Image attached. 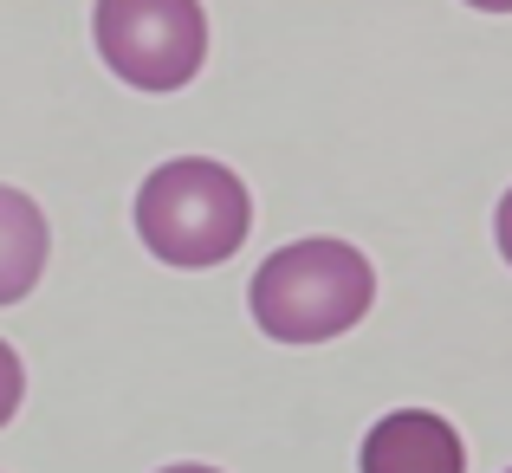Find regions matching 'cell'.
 I'll return each instance as SVG.
<instances>
[{
    "label": "cell",
    "mask_w": 512,
    "mask_h": 473,
    "mask_svg": "<svg viewBox=\"0 0 512 473\" xmlns=\"http://www.w3.org/2000/svg\"><path fill=\"white\" fill-rule=\"evenodd\" d=\"M20 396H26V370H20V357H13V344L0 337V428L13 422V409H20Z\"/></svg>",
    "instance_id": "8992f818"
},
{
    "label": "cell",
    "mask_w": 512,
    "mask_h": 473,
    "mask_svg": "<svg viewBox=\"0 0 512 473\" xmlns=\"http://www.w3.org/2000/svg\"><path fill=\"white\" fill-rule=\"evenodd\" d=\"M91 39L130 91H182L208 59V13L201 0H98Z\"/></svg>",
    "instance_id": "3957f363"
},
{
    "label": "cell",
    "mask_w": 512,
    "mask_h": 473,
    "mask_svg": "<svg viewBox=\"0 0 512 473\" xmlns=\"http://www.w3.org/2000/svg\"><path fill=\"white\" fill-rule=\"evenodd\" d=\"M493 240H500V260L512 266V188L500 195V214H493Z\"/></svg>",
    "instance_id": "52a82bcc"
},
{
    "label": "cell",
    "mask_w": 512,
    "mask_h": 473,
    "mask_svg": "<svg viewBox=\"0 0 512 473\" xmlns=\"http://www.w3.org/2000/svg\"><path fill=\"white\" fill-rule=\"evenodd\" d=\"M467 7H480V13H512V0H467Z\"/></svg>",
    "instance_id": "ba28073f"
},
{
    "label": "cell",
    "mask_w": 512,
    "mask_h": 473,
    "mask_svg": "<svg viewBox=\"0 0 512 473\" xmlns=\"http://www.w3.org/2000/svg\"><path fill=\"white\" fill-rule=\"evenodd\" d=\"M357 473H467V448L435 409H396L363 435Z\"/></svg>",
    "instance_id": "277c9868"
},
{
    "label": "cell",
    "mask_w": 512,
    "mask_h": 473,
    "mask_svg": "<svg viewBox=\"0 0 512 473\" xmlns=\"http://www.w3.org/2000/svg\"><path fill=\"white\" fill-rule=\"evenodd\" d=\"M253 227V195L227 162L208 156H175L143 175L137 188V234L163 266L201 273L240 253Z\"/></svg>",
    "instance_id": "6da1fadb"
},
{
    "label": "cell",
    "mask_w": 512,
    "mask_h": 473,
    "mask_svg": "<svg viewBox=\"0 0 512 473\" xmlns=\"http://www.w3.org/2000/svg\"><path fill=\"white\" fill-rule=\"evenodd\" d=\"M46 253H52V234H46L39 201L0 182V305H20L39 286Z\"/></svg>",
    "instance_id": "5b68a950"
},
{
    "label": "cell",
    "mask_w": 512,
    "mask_h": 473,
    "mask_svg": "<svg viewBox=\"0 0 512 473\" xmlns=\"http://www.w3.org/2000/svg\"><path fill=\"white\" fill-rule=\"evenodd\" d=\"M163 473H214V467H195V461H182V467H163Z\"/></svg>",
    "instance_id": "9c48e42d"
},
{
    "label": "cell",
    "mask_w": 512,
    "mask_h": 473,
    "mask_svg": "<svg viewBox=\"0 0 512 473\" xmlns=\"http://www.w3.org/2000/svg\"><path fill=\"white\" fill-rule=\"evenodd\" d=\"M506 473H512V467H506Z\"/></svg>",
    "instance_id": "30bf717a"
},
{
    "label": "cell",
    "mask_w": 512,
    "mask_h": 473,
    "mask_svg": "<svg viewBox=\"0 0 512 473\" xmlns=\"http://www.w3.org/2000/svg\"><path fill=\"white\" fill-rule=\"evenodd\" d=\"M376 299V273L350 240H292L253 273L247 305L273 344H331L363 324Z\"/></svg>",
    "instance_id": "7a4b0ae2"
}]
</instances>
